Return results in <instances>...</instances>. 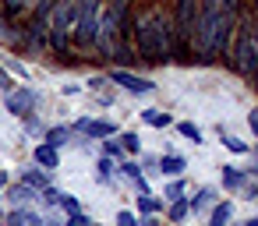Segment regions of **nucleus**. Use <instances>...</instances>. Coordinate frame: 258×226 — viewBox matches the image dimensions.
I'll return each instance as SVG.
<instances>
[{"label": "nucleus", "mask_w": 258, "mask_h": 226, "mask_svg": "<svg viewBox=\"0 0 258 226\" xmlns=\"http://www.w3.org/2000/svg\"><path fill=\"white\" fill-rule=\"evenodd\" d=\"M223 145H226L230 152H237V156H247V145H244L240 138H230V134H226V138H223Z\"/></svg>", "instance_id": "4be33fe9"}, {"label": "nucleus", "mask_w": 258, "mask_h": 226, "mask_svg": "<svg viewBox=\"0 0 258 226\" xmlns=\"http://www.w3.org/2000/svg\"><path fill=\"white\" fill-rule=\"evenodd\" d=\"M103 152H106V156H117V152H120V145H117V141H106V145H103Z\"/></svg>", "instance_id": "2f4dec72"}, {"label": "nucleus", "mask_w": 258, "mask_h": 226, "mask_svg": "<svg viewBox=\"0 0 258 226\" xmlns=\"http://www.w3.org/2000/svg\"><path fill=\"white\" fill-rule=\"evenodd\" d=\"M68 138H71V127H50V131H46V141H50L53 148H60Z\"/></svg>", "instance_id": "dca6fc26"}, {"label": "nucleus", "mask_w": 258, "mask_h": 226, "mask_svg": "<svg viewBox=\"0 0 258 226\" xmlns=\"http://www.w3.org/2000/svg\"><path fill=\"white\" fill-rule=\"evenodd\" d=\"M68 226H92V222H89V219L78 212V215H71V219H68Z\"/></svg>", "instance_id": "c756f323"}, {"label": "nucleus", "mask_w": 258, "mask_h": 226, "mask_svg": "<svg viewBox=\"0 0 258 226\" xmlns=\"http://www.w3.org/2000/svg\"><path fill=\"white\" fill-rule=\"evenodd\" d=\"M4 106H8L15 117H32V110H36V92H32V89H11V92H4Z\"/></svg>", "instance_id": "0eeeda50"}, {"label": "nucleus", "mask_w": 258, "mask_h": 226, "mask_svg": "<svg viewBox=\"0 0 258 226\" xmlns=\"http://www.w3.org/2000/svg\"><path fill=\"white\" fill-rule=\"evenodd\" d=\"M8 198H11V201L22 208V205H29V201L36 198V187H29V184H18V187H11V191H8Z\"/></svg>", "instance_id": "ddd939ff"}, {"label": "nucleus", "mask_w": 258, "mask_h": 226, "mask_svg": "<svg viewBox=\"0 0 258 226\" xmlns=\"http://www.w3.org/2000/svg\"><path fill=\"white\" fill-rule=\"evenodd\" d=\"M230 212H233V205H230V201L216 205V208H212V219H209V226H226V222H230Z\"/></svg>", "instance_id": "2eb2a0df"}, {"label": "nucleus", "mask_w": 258, "mask_h": 226, "mask_svg": "<svg viewBox=\"0 0 258 226\" xmlns=\"http://www.w3.org/2000/svg\"><path fill=\"white\" fill-rule=\"evenodd\" d=\"M110 82H117L120 89H127V92H135V96H145V92H152V89H156V82H152V78L131 74V71H124V67H113V71H110Z\"/></svg>", "instance_id": "423d86ee"}, {"label": "nucleus", "mask_w": 258, "mask_h": 226, "mask_svg": "<svg viewBox=\"0 0 258 226\" xmlns=\"http://www.w3.org/2000/svg\"><path fill=\"white\" fill-rule=\"evenodd\" d=\"M187 208H191V201H187V198H177V201L170 205V219H173V222H180V219L187 215Z\"/></svg>", "instance_id": "a211bd4d"}, {"label": "nucleus", "mask_w": 258, "mask_h": 226, "mask_svg": "<svg viewBox=\"0 0 258 226\" xmlns=\"http://www.w3.org/2000/svg\"><path fill=\"white\" fill-rule=\"evenodd\" d=\"M173 36H177V60H191L195 29H198V0H170Z\"/></svg>", "instance_id": "20e7f679"}, {"label": "nucleus", "mask_w": 258, "mask_h": 226, "mask_svg": "<svg viewBox=\"0 0 258 226\" xmlns=\"http://www.w3.org/2000/svg\"><path fill=\"white\" fill-rule=\"evenodd\" d=\"M219 170H223V184H226L230 191H237V187L247 184V173H240L237 166H219Z\"/></svg>", "instance_id": "f8f14e48"}, {"label": "nucleus", "mask_w": 258, "mask_h": 226, "mask_svg": "<svg viewBox=\"0 0 258 226\" xmlns=\"http://www.w3.org/2000/svg\"><path fill=\"white\" fill-rule=\"evenodd\" d=\"M120 145H124L127 152H138V148H142V138H138L135 131H127V134H120Z\"/></svg>", "instance_id": "412c9836"}, {"label": "nucleus", "mask_w": 258, "mask_h": 226, "mask_svg": "<svg viewBox=\"0 0 258 226\" xmlns=\"http://www.w3.org/2000/svg\"><path fill=\"white\" fill-rule=\"evenodd\" d=\"M180 191H184V184L177 180V184H170V187H166V198H180Z\"/></svg>", "instance_id": "c85d7f7f"}, {"label": "nucleus", "mask_w": 258, "mask_h": 226, "mask_svg": "<svg viewBox=\"0 0 258 226\" xmlns=\"http://www.w3.org/2000/svg\"><path fill=\"white\" fill-rule=\"evenodd\" d=\"M60 205L68 208V215H78V212H82V205H78V201H75L71 194H64V198H60Z\"/></svg>", "instance_id": "393cba45"}, {"label": "nucleus", "mask_w": 258, "mask_h": 226, "mask_svg": "<svg viewBox=\"0 0 258 226\" xmlns=\"http://www.w3.org/2000/svg\"><path fill=\"white\" fill-rule=\"evenodd\" d=\"M36 163H39L43 170H57V166H60V156H57L53 145H39V148H36Z\"/></svg>", "instance_id": "1a4fd4ad"}, {"label": "nucleus", "mask_w": 258, "mask_h": 226, "mask_svg": "<svg viewBox=\"0 0 258 226\" xmlns=\"http://www.w3.org/2000/svg\"><path fill=\"white\" fill-rule=\"evenodd\" d=\"M138 226H159V222H156V219H152V215H145V219H142V222H138Z\"/></svg>", "instance_id": "473e14b6"}, {"label": "nucleus", "mask_w": 258, "mask_h": 226, "mask_svg": "<svg viewBox=\"0 0 258 226\" xmlns=\"http://www.w3.org/2000/svg\"><path fill=\"white\" fill-rule=\"evenodd\" d=\"M159 170H163L166 177H180V173L187 170V163H184L180 156H163V159H159Z\"/></svg>", "instance_id": "9b49d317"}, {"label": "nucleus", "mask_w": 258, "mask_h": 226, "mask_svg": "<svg viewBox=\"0 0 258 226\" xmlns=\"http://www.w3.org/2000/svg\"><path fill=\"white\" fill-rule=\"evenodd\" d=\"M4 184H8V173H4V170H0V187H4Z\"/></svg>", "instance_id": "72a5a7b5"}, {"label": "nucleus", "mask_w": 258, "mask_h": 226, "mask_svg": "<svg viewBox=\"0 0 258 226\" xmlns=\"http://www.w3.org/2000/svg\"><path fill=\"white\" fill-rule=\"evenodd\" d=\"M117 226H138V219L131 212H117Z\"/></svg>", "instance_id": "bb28decb"}, {"label": "nucleus", "mask_w": 258, "mask_h": 226, "mask_svg": "<svg viewBox=\"0 0 258 226\" xmlns=\"http://www.w3.org/2000/svg\"><path fill=\"white\" fill-rule=\"evenodd\" d=\"M244 226H258V219H247V222H244Z\"/></svg>", "instance_id": "c9c22d12"}, {"label": "nucleus", "mask_w": 258, "mask_h": 226, "mask_svg": "<svg viewBox=\"0 0 258 226\" xmlns=\"http://www.w3.org/2000/svg\"><path fill=\"white\" fill-rule=\"evenodd\" d=\"M8 226H43V222H39V215L29 212V208H15V212L8 215Z\"/></svg>", "instance_id": "9d476101"}, {"label": "nucleus", "mask_w": 258, "mask_h": 226, "mask_svg": "<svg viewBox=\"0 0 258 226\" xmlns=\"http://www.w3.org/2000/svg\"><path fill=\"white\" fill-rule=\"evenodd\" d=\"M177 131H180V134H184V138H191V141H195V145H198V141H202V131H198V127H195V124H191V120H184V124H177Z\"/></svg>", "instance_id": "6ab92c4d"}, {"label": "nucleus", "mask_w": 258, "mask_h": 226, "mask_svg": "<svg viewBox=\"0 0 258 226\" xmlns=\"http://www.w3.org/2000/svg\"><path fill=\"white\" fill-rule=\"evenodd\" d=\"M78 131H85L92 138H110V134H117V124L113 120H89V117H82L78 120Z\"/></svg>", "instance_id": "6e6552de"}, {"label": "nucleus", "mask_w": 258, "mask_h": 226, "mask_svg": "<svg viewBox=\"0 0 258 226\" xmlns=\"http://www.w3.org/2000/svg\"><path fill=\"white\" fill-rule=\"evenodd\" d=\"M103 4L106 0H75V29H71V43L75 46H82V50L96 46Z\"/></svg>", "instance_id": "39448f33"}, {"label": "nucleus", "mask_w": 258, "mask_h": 226, "mask_svg": "<svg viewBox=\"0 0 258 226\" xmlns=\"http://www.w3.org/2000/svg\"><path fill=\"white\" fill-rule=\"evenodd\" d=\"M0 89H4V92H11V89H15V82H11V74H8L4 67H0Z\"/></svg>", "instance_id": "cd10ccee"}, {"label": "nucleus", "mask_w": 258, "mask_h": 226, "mask_svg": "<svg viewBox=\"0 0 258 226\" xmlns=\"http://www.w3.org/2000/svg\"><path fill=\"white\" fill-rule=\"evenodd\" d=\"M29 4H32V0H29Z\"/></svg>", "instance_id": "e433bc0d"}, {"label": "nucleus", "mask_w": 258, "mask_h": 226, "mask_svg": "<svg viewBox=\"0 0 258 226\" xmlns=\"http://www.w3.org/2000/svg\"><path fill=\"white\" fill-rule=\"evenodd\" d=\"M127 46L145 64H170L177 60V36H173V15L170 0H138L135 15L127 22Z\"/></svg>", "instance_id": "f257e3e1"}, {"label": "nucleus", "mask_w": 258, "mask_h": 226, "mask_svg": "<svg viewBox=\"0 0 258 226\" xmlns=\"http://www.w3.org/2000/svg\"><path fill=\"white\" fill-rule=\"evenodd\" d=\"M25 184H29V187H46V177H43L39 170H29V173H25Z\"/></svg>", "instance_id": "5701e85b"}, {"label": "nucleus", "mask_w": 258, "mask_h": 226, "mask_svg": "<svg viewBox=\"0 0 258 226\" xmlns=\"http://www.w3.org/2000/svg\"><path fill=\"white\" fill-rule=\"evenodd\" d=\"M138 208H142V212H145V215H152V212H156V208H159V198H152V194H149V191H145V194H142V198H138Z\"/></svg>", "instance_id": "aec40b11"}, {"label": "nucleus", "mask_w": 258, "mask_h": 226, "mask_svg": "<svg viewBox=\"0 0 258 226\" xmlns=\"http://www.w3.org/2000/svg\"><path fill=\"white\" fill-rule=\"evenodd\" d=\"M39 198H43L46 205H60V198H64V194H60V191H53V187H43V194H39Z\"/></svg>", "instance_id": "b1692460"}, {"label": "nucleus", "mask_w": 258, "mask_h": 226, "mask_svg": "<svg viewBox=\"0 0 258 226\" xmlns=\"http://www.w3.org/2000/svg\"><path fill=\"white\" fill-rule=\"evenodd\" d=\"M110 170H113V163H110V156H103L99 159V180H110Z\"/></svg>", "instance_id": "a878e982"}, {"label": "nucleus", "mask_w": 258, "mask_h": 226, "mask_svg": "<svg viewBox=\"0 0 258 226\" xmlns=\"http://www.w3.org/2000/svg\"><path fill=\"white\" fill-rule=\"evenodd\" d=\"M223 22V4L219 0H198V29H195V53L198 60L212 64L216 60V32Z\"/></svg>", "instance_id": "7ed1b4c3"}, {"label": "nucleus", "mask_w": 258, "mask_h": 226, "mask_svg": "<svg viewBox=\"0 0 258 226\" xmlns=\"http://www.w3.org/2000/svg\"><path fill=\"white\" fill-rule=\"evenodd\" d=\"M226 64H230L237 74L258 82V25L251 22V15L240 18V25H237V32H233V43H230Z\"/></svg>", "instance_id": "f03ea898"}, {"label": "nucleus", "mask_w": 258, "mask_h": 226, "mask_svg": "<svg viewBox=\"0 0 258 226\" xmlns=\"http://www.w3.org/2000/svg\"><path fill=\"white\" fill-rule=\"evenodd\" d=\"M247 124H251V131H254V138H258V110L247 113Z\"/></svg>", "instance_id": "7c9ffc66"}, {"label": "nucleus", "mask_w": 258, "mask_h": 226, "mask_svg": "<svg viewBox=\"0 0 258 226\" xmlns=\"http://www.w3.org/2000/svg\"><path fill=\"white\" fill-rule=\"evenodd\" d=\"M142 117H145V124H149V127H170V124H173V120H170V113H163V110H145Z\"/></svg>", "instance_id": "4468645a"}, {"label": "nucleus", "mask_w": 258, "mask_h": 226, "mask_svg": "<svg viewBox=\"0 0 258 226\" xmlns=\"http://www.w3.org/2000/svg\"><path fill=\"white\" fill-rule=\"evenodd\" d=\"M251 173H258V152H254V170H251Z\"/></svg>", "instance_id": "f704fd0d"}, {"label": "nucleus", "mask_w": 258, "mask_h": 226, "mask_svg": "<svg viewBox=\"0 0 258 226\" xmlns=\"http://www.w3.org/2000/svg\"><path fill=\"white\" fill-rule=\"evenodd\" d=\"M0 4H4V15H8V18H22L29 0H0Z\"/></svg>", "instance_id": "f3484780"}]
</instances>
